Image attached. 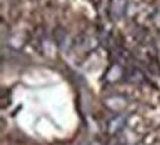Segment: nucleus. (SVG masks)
Returning <instances> with one entry per match:
<instances>
[{
  "mask_svg": "<svg viewBox=\"0 0 160 145\" xmlns=\"http://www.w3.org/2000/svg\"><path fill=\"white\" fill-rule=\"evenodd\" d=\"M104 104L108 110H111L116 114H123L126 105H128V99H126V96H122V95H113V96L105 98Z\"/></svg>",
  "mask_w": 160,
  "mask_h": 145,
  "instance_id": "1",
  "label": "nucleus"
},
{
  "mask_svg": "<svg viewBox=\"0 0 160 145\" xmlns=\"http://www.w3.org/2000/svg\"><path fill=\"white\" fill-rule=\"evenodd\" d=\"M126 126V116L125 114H116L114 117H111L107 123V132L108 135H117L122 132Z\"/></svg>",
  "mask_w": 160,
  "mask_h": 145,
  "instance_id": "2",
  "label": "nucleus"
},
{
  "mask_svg": "<svg viewBox=\"0 0 160 145\" xmlns=\"http://www.w3.org/2000/svg\"><path fill=\"white\" fill-rule=\"evenodd\" d=\"M126 9H128V2L126 0H113L110 6V15L113 19H122L125 17Z\"/></svg>",
  "mask_w": 160,
  "mask_h": 145,
  "instance_id": "3",
  "label": "nucleus"
},
{
  "mask_svg": "<svg viewBox=\"0 0 160 145\" xmlns=\"http://www.w3.org/2000/svg\"><path fill=\"white\" fill-rule=\"evenodd\" d=\"M153 21L157 27H160V6L157 7V11L154 12V15H153Z\"/></svg>",
  "mask_w": 160,
  "mask_h": 145,
  "instance_id": "4",
  "label": "nucleus"
},
{
  "mask_svg": "<svg viewBox=\"0 0 160 145\" xmlns=\"http://www.w3.org/2000/svg\"><path fill=\"white\" fill-rule=\"evenodd\" d=\"M89 145H105V144H104L102 141H99V139H93Z\"/></svg>",
  "mask_w": 160,
  "mask_h": 145,
  "instance_id": "5",
  "label": "nucleus"
}]
</instances>
